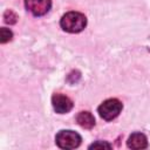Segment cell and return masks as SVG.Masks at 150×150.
Here are the masks:
<instances>
[{"label": "cell", "instance_id": "obj_1", "mask_svg": "<svg viewBox=\"0 0 150 150\" xmlns=\"http://www.w3.org/2000/svg\"><path fill=\"white\" fill-rule=\"evenodd\" d=\"M60 26L64 32L80 33L87 26V18L80 12H68L61 18Z\"/></svg>", "mask_w": 150, "mask_h": 150}, {"label": "cell", "instance_id": "obj_2", "mask_svg": "<svg viewBox=\"0 0 150 150\" xmlns=\"http://www.w3.org/2000/svg\"><path fill=\"white\" fill-rule=\"evenodd\" d=\"M123 104L117 98H108L104 102H102L97 109L100 116L105 121H112L116 118L120 112L122 111Z\"/></svg>", "mask_w": 150, "mask_h": 150}, {"label": "cell", "instance_id": "obj_3", "mask_svg": "<svg viewBox=\"0 0 150 150\" xmlns=\"http://www.w3.org/2000/svg\"><path fill=\"white\" fill-rule=\"evenodd\" d=\"M81 136L73 130H61L55 136V143L61 149H75L81 144Z\"/></svg>", "mask_w": 150, "mask_h": 150}, {"label": "cell", "instance_id": "obj_4", "mask_svg": "<svg viewBox=\"0 0 150 150\" xmlns=\"http://www.w3.org/2000/svg\"><path fill=\"white\" fill-rule=\"evenodd\" d=\"M25 7L34 16H42L49 12L52 0H25Z\"/></svg>", "mask_w": 150, "mask_h": 150}, {"label": "cell", "instance_id": "obj_5", "mask_svg": "<svg viewBox=\"0 0 150 150\" xmlns=\"http://www.w3.org/2000/svg\"><path fill=\"white\" fill-rule=\"evenodd\" d=\"M52 104L57 114H67L73 109V101L62 94H54L52 97Z\"/></svg>", "mask_w": 150, "mask_h": 150}, {"label": "cell", "instance_id": "obj_6", "mask_svg": "<svg viewBox=\"0 0 150 150\" xmlns=\"http://www.w3.org/2000/svg\"><path fill=\"white\" fill-rule=\"evenodd\" d=\"M127 145L130 149L139 150V149H145L148 146V139L146 136L142 132H134L129 136L127 141Z\"/></svg>", "mask_w": 150, "mask_h": 150}, {"label": "cell", "instance_id": "obj_7", "mask_svg": "<svg viewBox=\"0 0 150 150\" xmlns=\"http://www.w3.org/2000/svg\"><path fill=\"white\" fill-rule=\"evenodd\" d=\"M76 122L84 129H91L95 125V117L90 111H80L76 116Z\"/></svg>", "mask_w": 150, "mask_h": 150}, {"label": "cell", "instance_id": "obj_8", "mask_svg": "<svg viewBox=\"0 0 150 150\" xmlns=\"http://www.w3.org/2000/svg\"><path fill=\"white\" fill-rule=\"evenodd\" d=\"M4 21H5L6 23L14 25V23L18 21V15H16L12 9H7V11L4 13Z\"/></svg>", "mask_w": 150, "mask_h": 150}, {"label": "cell", "instance_id": "obj_9", "mask_svg": "<svg viewBox=\"0 0 150 150\" xmlns=\"http://www.w3.org/2000/svg\"><path fill=\"white\" fill-rule=\"evenodd\" d=\"M12 38H13V33H12L11 29L5 28V27H2L0 29V41H1V43H6V42L11 41Z\"/></svg>", "mask_w": 150, "mask_h": 150}, {"label": "cell", "instance_id": "obj_10", "mask_svg": "<svg viewBox=\"0 0 150 150\" xmlns=\"http://www.w3.org/2000/svg\"><path fill=\"white\" fill-rule=\"evenodd\" d=\"M97 148H111V144L107 143V142H102V141H97L93 144L89 145V149H97Z\"/></svg>", "mask_w": 150, "mask_h": 150}]
</instances>
